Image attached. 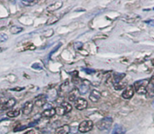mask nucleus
I'll return each instance as SVG.
<instances>
[{"label":"nucleus","mask_w":154,"mask_h":134,"mask_svg":"<svg viewBox=\"0 0 154 134\" xmlns=\"http://www.w3.org/2000/svg\"><path fill=\"white\" fill-rule=\"evenodd\" d=\"M32 108H33V103H32L31 101H29V102H26V103L23 105V108H22V112H23V114L29 115V113L32 112Z\"/></svg>","instance_id":"obj_8"},{"label":"nucleus","mask_w":154,"mask_h":134,"mask_svg":"<svg viewBox=\"0 0 154 134\" xmlns=\"http://www.w3.org/2000/svg\"><path fill=\"white\" fill-rule=\"evenodd\" d=\"M145 23L149 24V26H154V20H148V21H145Z\"/></svg>","instance_id":"obj_27"},{"label":"nucleus","mask_w":154,"mask_h":134,"mask_svg":"<svg viewBox=\"0 0 154 134\" xmlns=\"http://www.w3.org/2000/svg\"><path fill=\"white\" fill-rule=\"evenodd\" d=\"M20 115V111L18 109L16 110H11V111H9L8 112H7V115L10 118H15L17 117V116Z\"/></svg>","instance_id":"obj_21"},{"label":"nucleus","mask_w":154,"mask_h":134,"mask_svg":"<svg viewBox=\"0 0 154 134\" xmlns=\"http://www.w3.org/2000/svg\"><path fill=\"white\" fill-rule=\"evenodd\" d=\"M26 126H21V125H20V126L17 127L14 129V131H20L23 129H26Z\"/></svg>","instance_id":"obj_25"},{"label":"nucleus","mask_w":154,"mask_h":134,"mask_svg":"<svg viewBox=\"0 0 154 134\" xmlns=\"http://www.w3.org/2000/svg\"><path fill=\"white\" fill-rule=\"evenodd\" d=\"M46 103H47L46 97L44 95H42V96H39V97L35 100V105L38 107H41V106H43L44 105H45Z\"/></svg>","instance_id":"obj_12"},{"label":"nucleus","mask_w":154,"mask_h":134,"mask_svg":"<svg viewBox=\"0 0 154 134\" xmlns=\"http://www.w3.org/2000/svg\"><path fill=\"white\" fill-rule=\"evenodd\" d=\"M100 97H101V94L98 91H96V90H94V91H91V93L89 95V99L90 100H91L92 102H97L99 100H100Z\"/></svg>","instance_id":"obj_11"},{"label":"nucleus","mask_w":154,"mask_h":134,"mask_svg":"<svg viewBox=\"0 0 154 134\" xmlns=\"http://www.w3.org/2000/svg\"><path fill=\"white\" fill-rule=\"evenodd\" d=\"M125 133H126V130L122 125L116 124L114 126L112 134H125Z\"/></svg>","instance_id":"obj_9"},{"label":"nucleus","mask_w":154,"mask_h":134,"mask_svg":"<svg viewBox=\"0 0 154 134\" xmlns=\"http://www.w3.org/2000/svg\"><path fill=\"white\" fill-rule=\"evenodd\" d=\"M23 31V28L19 27V26H13L12 27H11L10 29V32L12 33V34H17L19 32H22Z\"/></svg>","instance_id":"obj_20"},{"label":"nucleus","mask_w":154,"mask_h":134,"mask_svg":"<svg viewBox=\"0 0 154 134\" xmlns=\"http://www.w3.org/2000/svg\"><path fill=\"white\" fill-rule=\"evenodd\" d=\"M63 5V2H56L54 3L51 4L47 8V10L48 11H54L56 10H58L59 8H60Z\"/></svg>","instance_id":"obj_15"},{"label":"nucleus","mask_w":154,"mask_h":134,"mask_svg":"<svg viewBox=\"0 0 154 134\" xmlns=\"http://www.w3.org/2000/svg\"><path fill=\"white\" fill-rule=\"evenodd\" d=\"M88 102L83 98H78L75 101V106L78 110H83L87 108Z\"/></svg>","instance_id":"obj_5"},{"label":"nucleus","mask_w":154,"mask_h":134,"mask_svg":"<svg viewBox=\"0 0 154 134\" xmlns=\"http://www.w3.org/2000/svg\"><path fill=\"white\" fill-rule=\"evenodd\" d=\"M82 46H83V45H82V42H75L74 44V47H75V49H80Z\"/></svg>","instance_id":"obj_24"},{"label":"nucleus","mask_w":154,"mask_h":134,"mask_svg":"<svg viewBox=\"0 0 154 134\" xmlns=\"http://www.w3.org/2000/svg\"><path fill=\"white\" fill-rule=\"evenodd\" d=\"M84 71L86 73H88V74H92V73H95V71L93 70H88V69H84Z\"/></svg>","instance_id":"obj_26"},{"label":"nucleus","mask_w":154,"mask_h":134,"mask_svg":"<svg viewBox=\"0 0 154 134\" xmlns=\"http://www.w3.org/2000/svg\"><path fill=\"white\" fill-rule=\"evenodd\" d=\"M72 110V106L68 103H63L60 106L55 109V112L58 115H64Z\"/></svg>","instance_id":"obj_3"},{"label":"nucleus","mask_w":154,"mask_h":134,"mask_svg":"<svg viewBox=\"0 0 154 134\" xmlns=\"http://www.w3.org/2000/svg\"><path fill=\"white\" fill-rule=\"evenodd\" d=\"M55 114H56L55 109L53 108H50V109H45V111L42 113V116H43V117H46V118H51L52 117V116H54Z\"/></svg>","instance_id":"obj_16"},{"label":"nucleus","mask_w":154,"mask_h":134,"mask_svg":"<svg viewBox=\"0 0 154 134\" xmlns=\"http://www.w3.org/2000/svg\"><path fill=\"white\" fill-rule=\"evenodd\" d=\"M149 80L147 79H143V80L137 81L134 82V89L138 94H146V88H147Z\"/></svg>","instance_id":"obj_1"},{"label":"nucleus","mask_w":154,"mask_h":134,"mask_svg":"<svg viewBox=\"0 0 154 134\" xmlns=\"http://www.w3.org/2000/svg\"><path fill=\"white\" fill-rule=\"evenodd\" d=\"M93 128V122L91 121H84L79 124V130L81 133H87L91 130Z\"/></svg>","instance_id":"obj_4"},{"label":"nucleus","mask_w":154,"mask_h":134,"mask_svg":"<svg viewBox=\"0 0 154 134\" xmlns=\"http://www.w3.org/2000/svg\"><path fill=\"white\" fill-rule=\"evenodd\" d=\"M24 134H35V131L32 130H29V131H27V132L25 133Z\"/></svg>","instance_id":"obj_28"},{"label":"nucleus","mask_w":154,"mask_h":134,"mask_svg":"<svg viewBox=\"0 0 154 134\" xmlns=\"http://www.w3.org/2000/svg\"><path fill=\"white\" fill-rule=\"evenodd\" d=\"M79 91L77 88H74L72 91H70L69 94V101H75L78 99V97L79 96Z\"/></svg>","instance_id":"obj_10"},{"label":"nucleus","mask_w":154,"mask_h":134,"mask_svg":"<svg viewBox=\"0 0 154 134\" xmlns=\"http://www.w3.org/2000/svg\"><path fill=\"white\" fill-rule=\"evenodd\" d=\"M88 85H89V82H83V83L80 85V88H79V93L82 94H85L88 90Z\"/></svg>","instance_id":"obj_18"},{"label":"nucleus","mask_w":154,"mask_h":134,"mask_svg":"<svg viewBox=\"0 0 154 134\" xmlns=\"http://www.w3.org/2000/svg\"><path fill=\"white\" fill-rule=\"evenodd\" d=\"M15 103H16V100H14V98L9 99V100H7L6 102L3 104L2 110H7L8 109L12 108V107L15 105Z\"/></svg>","instance_id":"obj_14"},{"label":"nucleus","mask_w":154,"mask_h":134,"mask_svg":"<svg viewBox=\"0 0 154 134\" xmlns=\"http://www.w3.org/2000/svg\"><path fill=\"white\" fill-rule=\"evenodd\" d=\"M146 94L149 97H154V76L149 81L147 88H146Z\"/></svg>","instance_id":"obj_6"},{"label":"nucleus","mask_w":154,"mask_h":134,"mask_svg":"<svg viewBox=\"0 0 154 134\" xmlns=\"http://www.w3.org/2000/svg\"><path fill=\"white\" fill-rule=\"evenodd\" d=\"M20 2L23 5H26V6H32V5H34L36 3H38V1H34V0H29V1H28V0H23Z\"/></svg>","instance_id":"obj_19"},{"label":"nucleus","mask_w":154,"mask_h":134,"mask_svg":"<svg viewBox=\"0 0 154 134\" xmlns=\"http://www.w3.org/2000/svg\"><path fill=\"white\" fill-rule=\"evenodd\" d=\"M134 88L131 85H129V86L125 88V90L124 91V92L122 93V97L124 99H130L133 97L134 95Z\"/></svg>","instance_id":"obj_7"},{"label":"nucleus","mask_w":154,"mask_h":134,"mask_svg":"<svg viewBox=\"0 0 154 134\" xmlns=\"http://www.w3.org/2000/svg\"><path fill=\"white\" fill-rule=\"evenodd\" d=\"M112 119L109 117H106L104 118L101 119L97 123V127L100 130H106L109 129L112 124Z\"/></svg>","instance_id":"obj_2"},{"label":"nucleus","mask_w":154,"mask_h":134,"mask_svg":"<svg viewBox=\"0 0 154 134\" xmlns=\"http://www.w3.org/2000/svg\"><path fill=\"white\" fill-rule=\"evenodd\" d=\"M152 107L154 108V100H153V102H152Z\"/></svg>","instance_id":"obj_30"},{"label":"nucleus","mask_w":154,"mask_h":134,"mask_svg":"<svg viewBox=\"0 0 154 134\" xmlns=\"http://www.w3.org/2000/svg\"><path fill=\"white\" fill-rule=\"evenodd\" d=\"M152 64H153V65H154V60H152Z\"/></svg>","instance_id":"obj_31"},{"label":"nucleus","mask_w":154,"mask_h":134,"mask_svg":"<svg viewBox=\"0 0 154 134\" xmlns=\"http://www.w3.org/2000/svg\"><path fill=\"white\" fill-rule=\"evenodd\" d=\"M69 130L70 128L68 125H63L55 130V134H68L69 133Z\"/></svg>","instance_id":"obj_13"},{"label":"nucleus","mask_w":154,"mask_h":134,"mask_svg":"<svg viewBox=\"0 0 154 134\" xmlns=\"http://www.w3.org/2000/svg\"><path fill=\"white\" fill-rule=\"evenodd\" d=\"M3 51V48H0V53L2 52V51Z\"/></svg>","instance_id":"obj_29"},{"label":"nucleus","mask_w":154,"mask_h":134,"mask_svg":"<svg viewBox=\"0 0 154 134\" xmlns=\"http://www.w3.org/2000/svg\"><path fill=\"white\" fill-rule=\"evenodd\" d=\"M127 83L126 82H119V83L117 84H114V88H115L116 90H117V91H119V90H122L124 88H125V86H126Z\"/></svg>","instance_id":"obj_22"},{"label":"nucleus","mask_w":154,"mask_h":134,"mask_svg":"<svg viewBox=\"0 0 154 134\" xmlns=\"http://www.w3.org/2000/svg\"><path fill=\"white\" fill-rule=\"evenodd\" d=\"M32 68L35 69V70H42V65L39 64V63H34V64L32 66Z\"/></svg>","instance_id":"obj_23"},{"label":"nucleus","mask_w":154,"mask_h":134,"mask_svg":"<svg viewBox=\"0 0 154 134\" xmlns=\"http://www.w3.org/2000/svg\"><path fill=\"white\" fill-rule=\"evenodd\" d=\"M125 76V75L124 73H115L113 76V83L117 84L120 82Z\"/></svg>","instance_id":"obj_17"}]
</instances>
